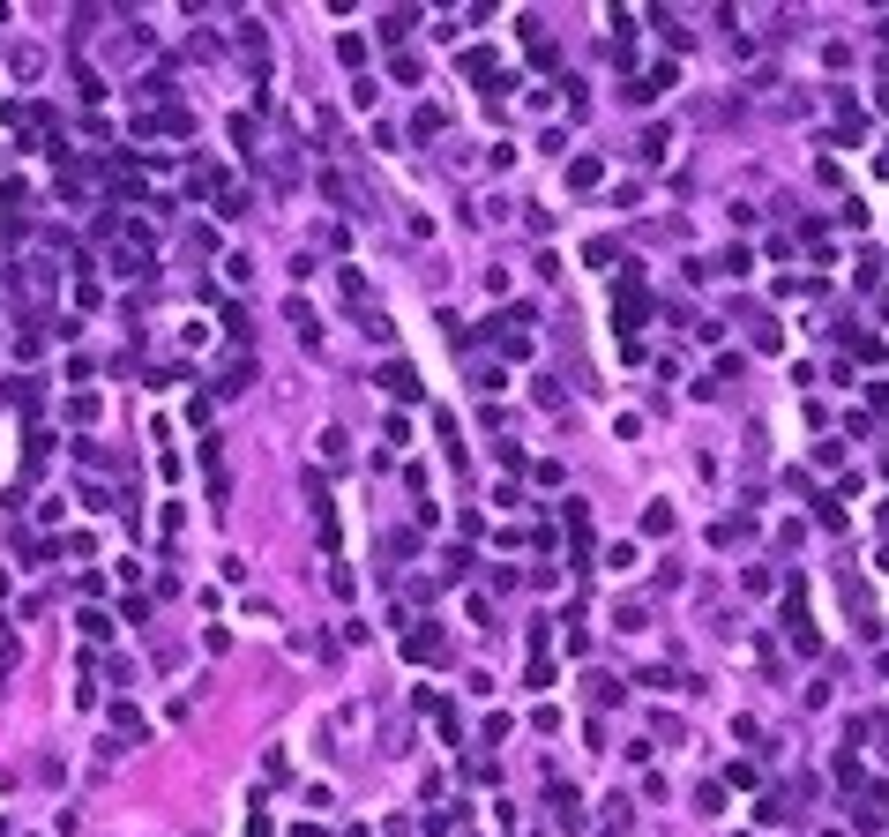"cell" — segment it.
Segmentation results:
<instances>
[{
  "instance_id": "6da1fadb",
  "label": "cell",
  "mask_w": 889,
  "mask_h": 837,
  "mask_svg": "<svg viewBox=\"0 0 889 837\" xmlns=\"http://www.w3.org/2000/svg\"><path fill=\"white\" fill-rule=\"evenodd\" d=\"M643 314H650V299H643V284H621V329H635V322H643Z\"/></svg>"
},
{
  "instance_id": "7a4b0ae2",
  "label": "cell",
  "mask_w": 889,
  "mask_h": 837,
  "mask_svg": "<svg viewBox=\"0 0 889 837\" xmlns=\"http://www.w3.org/2000/svg\"><path fill=\"white\" fill-rule=\"evenodd\" d=\"M113 733H120V740H142L150 725H142V710H135V703H113Z\"/></svg>"
},
{
  "instance_id": "3957f363",
  "label": "cell",
  "mask_w": 889,
  "mask_h": 837,
  "mask_svg": "<svg viewBox=\"0 0 889 837\" xmlns=\"http://www.w3.org/2000/svg\"><path fill=\"white\" fill-rule=\"evenodd\" d=\"M598 180H606V172H598V157H576V165H568V187H576V195H591Z\"/></svg>"
},
{
  "instance_id": "277c9868",
  "label": "cell",
  "mask_w": 889,
  "mask_h": 837,
  "mask_svg": "<svg viewBox=\"0 0 889 837\" xmlns=\"http://www.w3.org/2000/svg\"><path fill=\"white\" fill-rule=\"evenodd\" d=\"M381 382H389L396 397H419V374H411V367H389V374H381Z\"/></svg>"
}]
</instances>
